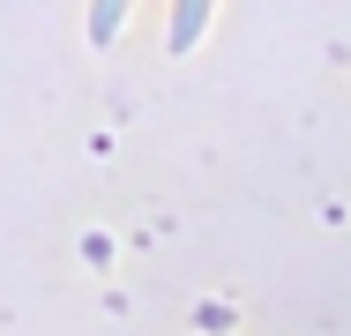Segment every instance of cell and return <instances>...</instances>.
Here are the masks:
<instances>
[{
	"label": "cell",
	"mask_w": 351,
	"mask_h": 336,
	"mask_svg": "<svg viewBox=\"0 0 351 336\" xmlns=\"http://www.w3.org/2000/svg\"><path fill=\"white\" fill-rule=\"evenodd\" d=\"M210 8H217V0H172V30H165V45H172V53H195L202 30H210Z\"/></svg>",
	"instance_id": "obj_1"
},
{
	"label": "cell",
	"mask_w": 351,
	"mask_h": 336,
	"mask_svg": "<svg viewBox=\"0 0 351 336\" xmlns=\"http://www.w3.org/2000/svg\"><path fill=\"white\" fill-rule=\"evenodd\" d=\"M128 8H135V0H90V45H112L120 23H128Z\"/></svg>",
	"instance_id": "obj_2"
}]
</instances>
